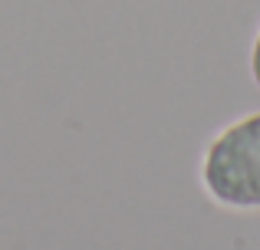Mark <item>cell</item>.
<instances>
[{
    "instance_id": "6da1fadb",
    "label": "cell",
    "mask_w": 260,
    "mask_h": 250,
    "mask_svg": "<svg viewBox=\"0 0 260 250\" xmlns=\"http://www.w3.org/2000/svg\"><path fill=\"white\" fill-rule=\"evenodd\" d=\"M204 181L224 204H260V116L228 128L211 145Z\"/></svg>"
},
{
    "instance_id": "7a4b0ae2",
    "label": "cell",
    "mask_w": 260,
    "mask_h": 250,
    "mask_svg": "<svg viewBox=\"0 0 260 250\" xmlns=\"http://www.w3.org/2000/svg\"><path fill=\"white\" fill-rule=\"evenodd\" d=\"M254 73H257V83H260V40H257V53H254Z\"/></svg>"
}]
</instances>
